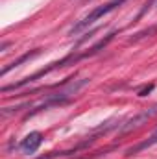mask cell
Returning a JSON list of instances; mask_svg holds the SVG:
<instances>
[{"instance_id":"cell-1","label":"cell","mask_w":157,"mask_h":159,"mask_svg":"<svg viewBox=\"0 0 157 159\" xmlns=\"http://www.w3.org/2000/svg\"><path fill=\"white\" fill-rule=\"evenodd\" d=\"M122 2H124V0H111V2H107V4H104V6L94 7L89 15H85L81 20H78V22L70 28V35H76V34H79V32H83L85 28H89L91 24H94L98 19H102V17H105L107 13H111L113 9H117Z\"/></svg>"},{"instance_id":"cell-2","label":"cell","mask_w":157,"mask_h":159,"mask_svg":"<svg viewBox=\"0 0 157 159\" xmlns=\"http://www.w3.org/2000/svg\"><path fill=\"white\" fill-rule=\"evenodd\" d=\"M157 115V104L155 106H152V107H148V109H142V111H139L137 115H133L131 119H128L122 126H120V133H128V131H133V129H137L139 126H142V124H146L150 119H154Z\"/></svg>"},{"instance_id":"cell-3","label":"cell","mask_w":157,"mask_h":159,"mask_svg":"<svg viewBox=\"0 0 157 159\" xmlns=\"http://www.w3.org/2000/svg\"><path fill=\"white\" fill-rule=\"evenodd\" d=\"M41 143H43V135H41L39 131H32V133H28V135L22 139L20 148H22V152H26V154H35L37 148L41 146Z\"/></svg>"},{"instance_id":"cell-4","label":"cell","mask_w":157,"mask_h":159,"mask_svg":"<svg viewBox=\"0 0 157 159\" xmlns=\"http://www.w3.org/2000/svg\"><path fill=\"white\" fill-rule=\"evenodd\" d=\"M37 54H39V50H34V52H28V54H24V56H20L19 59H15V61H13V63H9L7 67H4V69L0 70V74H2V76H4V74H7V72H9L11 69H15V67H20V65H22L24 61H28V59H32V57H35Z\"/></svg>"},{"instance_id":"cell-5","label":"cell","mask_w":157,"mask_h":159,"mask_svg":"<svg viewBox=\"0 0 157 159\" xmlns=\"http://www.w3.org/2000/svg\"><path fill=\"white\" fill-rule=\"evenodd\" d=\"M154 144H157V129L144 141V143H141L139 146H135V148H129L128 150V156H131V154H137V152H141V150H146V148H150V146H154Z\"/></svg>"},{"instance_id":"cell-6","label":"cell","mask_w":157,"mask_h":159,"mask_svg":"<svg viewBox=\"0 0 157 159\" xmlns=\"http://www.w3.org/2000/svg\"><path fill=\"white\" fill-rule=\"evenodd\" d=\"M152 89H154V85H148V87H144V89H142V91L139 93V96H146V94H148V93H150Z\"/></svg>"}]
</instances>
